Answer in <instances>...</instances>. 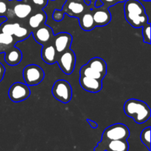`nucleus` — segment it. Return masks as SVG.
I'll return each mask as SVG.
<instances>
[{"instance_id":"nucleus-1","label":"nucleus","mask_w":151,"mask_h":151,"mask_svg":"<svg viewBox=\"0 0 151 151\" xmlns=\"http://www.w3.org/2000/svg\"><path fill=\"white\" fill-rule=\"evenodd\" d=\"M125 17L134 28H140L149 23L145 8L138 0H126L124 5Z\"/></svg>"},{"instance_id":"nucleus-2","label":"nucleus","mask_w":151,"mask_h":151,"mask_svg":"<svg viewBox=\"0 0 151 151\" xmlns=\"http://www.w3.org/2000/svg\"><path fill=\"white\" fill-rule=\"evenodd\" d=\"M124 112L128 117L132 118L136 123L143 124L151 116V110L144 101L131 98L124 104Z\"/></svg>"},{"instance_id":"nucleus-3","label":"nucleus","mask_w":151,"mask_h":151,"mask_svg":"<svg viewBox=\"0 0 151 151\" xmlns=\"http://www.w3.org/2000/svg\"><path fill=\"white\" fill-rule=\"evenodd\" d=\"M130 137L129 128L122 123H116L106 128L102 135L100 145H104L112 140H127Z\"/></svg>"},{"instance_id":"nucleus-4","label":"nucleus","mask_w":151,"mask_h":151,"mask_svg":"<svg viewBox=\"0 0 151 151\" xmlns=\"http://www.w3.org/2000/svg\"><path fill=\"white\" fill-rule=\"evenodd\" d=\"M52 93L55 98L63 103H68L72 97V88L70 83L65 80H58L53 84Z\"/></svg>"},{"instance_id":"nucleus-5","label":"nucleus","mask_w":151,"mask_h":151,"mask_svg":"<svg viewBox=\"0 0 151 151\" xmlns=\"http://www.w3.org/2000/svg\"><path fill=\"white\" fill-rule=\"evenodd\" d=\"M44 72L41 66L29 64L25 66L23 70V78L28 86L38 85L44 78Z\"/></svg>"},{"instance_id":"nucleus-6","label":"nucleus","mask_w":151,"mask_h":151,"mask_svg":"<svg viewBox=\"0 0 151 151\" xmlns=\"http://www.w3.org/2000/svg\"><path fill=\"white\" fill-rule=\"evenodd\" d=\"M60 70L66 75H71L75 68L76 56L70 48L60 53L57 59Z\"/></svg>"},{"instance_id":"nucleus-7","label":"nucleus","mask_w":151,"mask_h":151,"mask_svg":"<svg viewBox=\"0 0 151 151\" xmlns=\"http://www.w3.org/2000/svg\"><path fill=\"white\" fill-rule=\"evenodd\" d=\"M29 87L26 83L16 82L12 84L8 90V97L11 101L19 103L27 100L30 95Z\"/></svg>"},{"instance_id":"nucleus-8","label":"nucleus","mask_w":151,"mask_h":151,"mask_svg":"<svg viewBox=\"0 0 151 151\" xmlns=\"http://www.w3.org/2000/svg\"><path fill=\"white\" fill-rule=\"evenodd\" d=\"M87 7L88 6L86 3L81 1V0H66L63 8L60 10L63 16L67 14L71 17L79 18L84 12L90 9Z\"/></svg>"},{"instance_id":"nucleus-9","label":"nucleus","mask_w":151,"mask_h":151,"mask_svg":"<svg viewBox=\"0 0 151 151\" xmlns=\"http://www.w3.org/2000/svg\"><path fill=\"white\" fill-rule=\"evenodd\" d=\"M91 10L95 27L106 26L111 21V14L109 7L103 5L100 7H93Z\"/></svg>"},{"instance_id":"nucleus-10","label":"nucleus","mask_w":151,"mask_h":151,"mask_svg":"<svg viewBox=\"0 0 151 151\" xmlns=\"http://www.w3.org/2000/svg\"><path fill=\"white\" fill-rule=\"evenodd\" d=\"M31 34H32L35 41L41 45L52 42L55 35L52 28L45 24L32 30Z\"/></svg>"},{"instance_id":"nucleus-11","label":"nucleus","mask_w":151,"mask_h":151,"mask_svg":"<svg viewBox=\"0 0 151 151\" xmlns=\"http://www.w3.org/2000/svg\"><path fill=\"white\" fill-rule=\"evenodd\" d=\"M72 42V36L68 32H60L54 35L53 38V45L57 51L58 55L64 52L67 49L70 48Z\"/></svg>"},{"instance_id":"nucleus-12","label":"nucleus","mask_w":151,"mask_h":151,"mask_svg":"<svg viewBox=\"0 0 151 151\" xmlns=\"http://www.w3.org/2000/svg\"><path fill=\"white\" fill-rule=\"evenodd\" d=\"M129 144L127 140H112L104 145L97 144L94 151H128Z\"/></svg>"},{"instance_id":"nucleus-13","label":"nucleus","mask_w":151,"mask_h":151,"mask_svg":"<svg viewBox=\"0 0 151 151\" xmlns=\"http://www.w3.org/2000/svg\"><path fill=\"white\" fill-rule=\"evenodd\" d=\"M12 10L14 17L19 19H25L29 17L32 12V7L30 4L25 1L16 0L12 1Z\"/></svg>"},{"instance_id":"nucleus-14","label":"nucleus","mask_w":151,"mask_h":151,"mask_svg":"<svg viewBox=\"0 0 151 151\" xmlns=\"http://www.w3.org/2000/svg\"><path fill=\"white\" fill-rule=\"evenodd\" d=\"M79 82L81 86L85 91L94 93V94L100 91V90L103 88V82L100 80L94 79V78L80 75Z\"/></svg>"},{"instance_id":"nucleus-15","label":"nucleus","mask_w":151,"mask_h":151,"mask_svg":"<svg viewBox=\"0 0 151 151\" xmlns=\"http://www.w3.org/2000/svg\"><path fill=\"white\" fill-rule=\"evenodd\" d=\"M58 55L57 51L53 45L52 42L43 45L41 50V58L46 63L52 65L57 62Z\"/></svg>"},{"instance_id":"nucleus-16","label":"nucleus","mask_w":151,"mask_h":151,"mask_svg":"<svg viewBox=\"0 0 151 151\" xmlns=\"http://www.w3.org/2000/svg\"><path fill=\"white\" fill-rule=\"evenodd\" d=\"M22 60V53L19 48L13 46L4 52V60L10 66H16Z\"/></svg>"},{"instance_id":"nucleus-17","label":"nucleus","mask_w":151,"mask_h":151,"mask_svg":"<svg viewBox=\"0 0 151 151\" xmlns=\"http://www.w3.org/2000/svg\"><path fill=\"white\" fill-rule=\"evenodd\" d=\"M47 19V13L43 10L37 12V13L29 16V19H28V26H29L30 30H34L41 27V25L44 24Z\"/></svg>"},{"instance_id":"nucleus-18","label":"nucleus","mask_w":151,"mask_h":151,"mask_svg":"<svg viewBox=\"0 0 151 151\" xmlns=\"http://www.w3.org/2000/svg\"><path fill=\"white\" fill-rule=\"evenodd\" d=\"M78 19H79V24L83 30L91 31L95 27L91 8L87 10L82 15H81Z\"/></svg>"},{"instance_id":"nucleus-19","label":"nucleus","mask_w":151,"mask_h":151,"mask_svg":"<svg viewBox=\"0 0 151 151\" xmlns=\"http://www.w3.org/2000/svg\"><path fill=\"white\" fill-rule=\"evenodd\" d=\"M87 65L91 69L101 74L103 76L106 77L107 74V63L103 58L99 57L93 58L88 60Z\"/></svg>"},{"instance_id":"nucleus-20","label":"nucleus","mask_w":151,"mask_h":151,"mask_svg":"<svg viewBox=\"0 0 151 151\" xmlns=\"http://www.w3.org/2000/svg\"><path fill=\"white\" fill-rule=\"evenodd\" d=\"M18 42L13 35L0 32V53H4Z\"/></svg>"},{"instance_id":"nucleus-21","label":"nucleus","mask_w":151,"mask_h":151,"mask_svg":"<svg viewBox=\"0 0 151 151\" xmlns=\"http://www.w3.org/2000/svg\"><path fill=\"white\" fill-rule=\"evenodd\" d=\"M0 17H6L7 21L14 19L12 10V1L10 0H0Z\"/></svg>"},{"instance_id":"nucleus-22","label":"nucleus","mask_w":151,"mask_h":151,"mask_svg":"<svg viewBox=\"0 0 151 151\" xmlns=\"http://www.w3.org/2000/svg\"><path fill=\"white\" fill-rule=\"evenodd\" d=\"M80 75L81 76H85L88 77V78H94V79H97V80H102L105 78L104 76L101 75L100 73H99L97 71L94 70L93 69H91V67L88 66L87 64L84 65L80 69Z\"/></svg>"},{"instance_id":"nucleus-23","label":"nucleus","mask_w":151,"mask_h":151,"mask_svg":"<svg viewBox=\"0 0 151 151\" xmlns=\"http://www.w3.org/2000/svg\"><path fill=\"white\" fill-rule=\"evenodd\" d=\"M21 25L19 22H11L10 21H6L0 24V32L8 35H13L16 29Z\"/></svg>"},{"instance_id":"nucleus-24","label":"nucleus","mask_w":151,"mask_h":151,"mask_svg":"<svg viewBox=\"0 0 151 151\" xmlns=\"http://www.w3.org/2000/svg\"><path fill=\"white\" fill-rule=\"evenodd\" d=\"M32 33V31L29 28L20 25L17 29H16L15 32L13 33V36L18 41H22L27 38L29 35Z\"/></svg>"},{"instance_id":"nucleus-25","label":"nucleus","mask_w":151,"mask_h":151,"mask_svg":"<svg viewBox=\"0 0 151 151\" xmlns=\"http://www.w3.org/2000/svg\"><path fill=\"white\" fill-rule=\"evenodd\" d=\"M141 141L146 147H147L149 151H150V127L148 126L145 128L141 133L140 135Z\"/></svg>"},{"instance_id":"nucleus-26","label":"nucleus","mask_w":151,"mask_h":151,"mask_svg":"<svg viewBox=\"0 0 151 151\" xmlns=\"http://www.w3.org/2000/svg\"><path fill=\"white\" fill-rule=\"evenodd\" d=\"M150 22L142 27L143 41L147 44H150Z\"/></svg>"},{"instance_id":"nucleus-27","label":"nucleus","mask_w":151,"mask_h":151,"mask_svg":"<svg viewBox=\"0 0 151 151\" xmlns=\"http://www.w3.org/2000/svg\"><path fill=\"white\" fill-rule=\"evenodd\" d=\"M100 1L103 2V6L106 7H112V6L115 5L117 3L119 2H124L126 0H100Z\"/></svg>"},{"instance_id":"nucleus-28","label":"nucleus","mask_w":151,"mask_h":151,"mask_svg":"<svg viewBox=\"0 0 151 151\" xmlns=\"http://www.w3.org/2000/svg\"><path fill=\"white\" fill-rule=\"evenodd\" d=\"M32 2L36 6L41 7H44L47 6V3H48V0H31Z\"/></svg>"},{"instance_id":"nucleus-29","label":"nucleus","mask_w":151,"mask_h":151,"mask_svg":"<svg viewBox=\"0 0 151 151\" xmlns=\"http://www.w3.org/2000/svg\"><path fill=\"white\" fill-rule=\"evenodd\" d=\"M5 74V67L1 63H0V82L3 80Z\"/></svg>"},{"instance_id":"nucleus-30","label":"nucleus","mask_w":151,"mask_h":151,"mask_svg":"<svg viewBox=\"0 0 151 151\" xmlns=\"http://www.w3.org/2000/svg\"><path fill=\"white\" fill-rule=\"evenodd\" d=\"M86 120H87V122H88V124L90 125V126H91L92 128H94V129H96V128H97V126H98V125H97V122H95L94 121L91 120V119H87Z\"/></svg>"},{"instance_id":"nucleus-31","label":"nucleus","mask_w":151,"mask_h":151,"mask_svg":"<svg viewBox=\"0 0 151 151\" xmlns=\"http://www.w3.org/2000/svg\"><path fill=\"white\" fill-rule=\"evenodd\" d=\"M94 7H100L101 6H103V2H102L100 0H96L95 2H94Z\"/></svg>"},{"instance_id":"nucleus-32","label":"nucleus","mask_w":151,"mask_h":151,"mask_svg":"<svg viewBox=\"0 0 151 151\" xmlns=\"http://www.w3.org/2000/svg\"><path fill=\"white\" fill-rule=\"evenodd\" d=\"M143 1H150V0H143Z\"/></svg>"},{"instance_id":"nucleus-33","label":"nucleus","mask_w":151,"mask_h":151,"mask_svg":"<svg viewBox=\"0 0 151 151\" xmlns=\"http://www.w3.org/2000/svg\"><path fill=\"white\" fill-rule=\"evenodd\" d=\"M48 1H50V0H48ZM52 1H55V0H52Z\"/></svg>"}]
</instances>
